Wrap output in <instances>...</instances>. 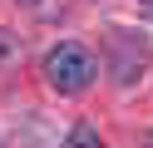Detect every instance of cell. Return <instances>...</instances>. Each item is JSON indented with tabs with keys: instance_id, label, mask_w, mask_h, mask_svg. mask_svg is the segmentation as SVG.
Instances as JSON below:
<instances>
[{
	"instance_id": "cell-1",
	"label": "cell",
	"mask_w": 153,
	"mask_h": 148,
	"mask_svg": "<svg viewBox=\"0 0 153 148\" xmlns=\"http://www.w3.org/2000/svg\"><path fill=\"white\" fill-rule=\"evenodd\" d=\"M94 74H99V64H94V54L84 45H54L50 54H45V84L54 89V94H84V89L94 84Z\"/></svg>"
},
{
	"instance_id": "cell-2",
	"label": "cell",
	"mask_w": 153,
	"mask_h": 148,
	"mask_svg": "<svg viewBox=\"0 0 153 148\" xmlns=\"http://www.w3.org/2000/svg\"><path fill=\"white\" fill-rule=\"evenodd\" d=\"M64 148H104V138H99V133H94V128H89V123H79V128H74V133H69V138H64Z\"/></svg>"
},
{
	"instance_id": "cell-3",
	"label": "cell",
	"mask_w": 153,
	"mask_h": 148,
	"mask_svg": "<svg viewBox=\"0 0 153 148\" xmlns=\"http://www.w3.org/2000/svg\"><path fill=\"white\" fill-rule=\"evenodd\" d=\"M0 148H5V138H0Z\"/></svg>"
}]
</instances>
